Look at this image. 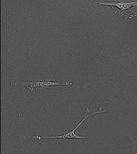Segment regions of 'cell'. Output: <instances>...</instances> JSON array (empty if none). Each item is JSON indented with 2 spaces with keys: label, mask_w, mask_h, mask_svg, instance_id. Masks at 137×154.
Segmentation results:
<instances>
[{
  "label": "cell",
  "mask_w": 137,
  "mask_h": 154,
  "mask_svg": "<svg viewBox=\"0 0 137 154\" xmlns=\"http://www.w3.org/2000/svg\"><path fill=\"white\" fill-rule=\"evenodd\" d=\"M105 112H108L107 110H103L102 108H99L98 111H92L89 108H87L85 110V117L83 119L79 122L78 125L74 128L72 131L70 132L65 134L60 135V136H35V137H21V139H38V140H42V139H88V137L86 136H79V135L75 134L76 130L81 126L82 123L85 122V120L89 118L92 115H98V114H104Z\"/></svg>",
  "instance_id": "obj_1"
},
{
  "label": "cell",
  "mask_w": 137,
  "mask_h": 154,
  "mask_svg": "<svg viewBox=\"0 0 137 154\" xmlns=\"http://www.w3.org/2000/svg\"><path fill=\"white\" fill-rule=\"evenodd\" d=\"M99 4L112 6L114 13L123 18H132L133 17L137 16L136 12L132 10V6L137 5V2H99Z\"/></svg>",
  "instance_id": "obj_2"
},
{
  "label": "cell",
  "mask_w": 137,
  "mask_h": 154,
  "mask_svg": "<svg viewBox=\"0 0 137 154\" xmlns=\"http://www.w3.org/2000/svg\"><path fill=\"white\" fill-rule=\"evenodd\" d=\"M10 83L12 85H21L27 88L29 90L35 92L37 89L39 88H52L57 85H71V82H55L52 80H37V81H28V82H12Z\"/></svg>",
  "instance_id": "obj_3"
}]
</instances>
